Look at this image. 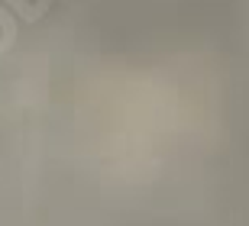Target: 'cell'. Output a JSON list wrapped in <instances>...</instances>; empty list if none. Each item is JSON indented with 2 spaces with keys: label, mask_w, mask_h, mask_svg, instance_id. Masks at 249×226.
Returning a JSON list of instances; mask_svg holds the SVG:
<instances>
[{
  "label": "cell",
  "mask_w": 249,
  "mask_h": 226,
  "mask_svg": "<svg viewBox=\"0 0 249 226\" xmlns=\"http://www.w3.org/2000/svg\"><path fill=\"white\" fill-rule=\"evenodd\" d=\"M3 3H7L23 23H36V19L46 17V7H42L39 0H3Z\"/></svg>",
  "instance_id": "1"
},
{
  "label": "cell",
  "mask_w": 249,
  "mask_h": 226,
  "mask_svg": "<svg viewBox=\"0 0 249 226\" xmlns=\"http://www.w3.org/2000/svg\"><path fill=\"white\" fill-rule=\"evenodd\" d=\"M13 42H17V23H13L7 7H0V55H7Z\"/></svg>",
  "instance_id": "2"
}]
</instances>
